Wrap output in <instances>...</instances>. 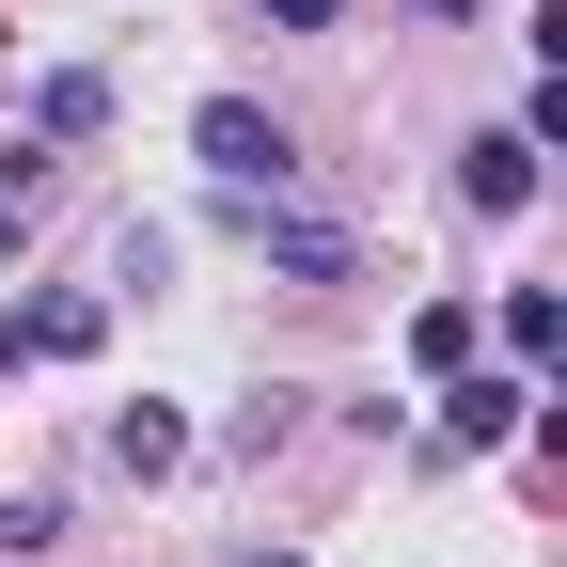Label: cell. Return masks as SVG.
<instances>
[{
    "instance_id": "3",
    "label": "cell",
    "mask_w": 567,
    "mask_h": 567,
    "mask_svg": "<svg viewBox=\"0 0 567 567\" xmlns=\"http://www.w3.org/2000/svg\"><path fill=\"white\" fill-rule=\"evenodd\" d=\"M457 205H473V221L536 205V142H520V126H473V142H457Z\"/></svg>"
},
{
    "instance_id": "4",
    "label": "cell",
    "mask_w": 567,
    "mask_h": 567,
    "mask_svg": "<svg viewBox=\"0 0 567 567\" xmlns=\"http://www.w3.org/2000/svg\"><path fill=\"white\" fill-rule=\"evenodd\" d=\"M95 331H111V300H17L0 316V363H95Z\"/></svg>"
},
{
    "instance_id": "9",
    "label": "cell",
    "mask_w": 567,
    "mask_h": 567,
    "mask_svg": "<svg viewBox=\"0 0 567 567\" xmlns=\"http://www.w3.org/2000/svg\"><path fill=\"white\" fill-rule=\"evenodd\" d=\"M488 331H505V347H520V379H536V363H551V347H567V300H536V284H520V300H505V316H488Z\"/></svg>"
},
{
    "instance_id": "12",
    "label": "cell",
    "mask_w": 567,
    "mask_h": 567,
    "mask_svg": "<svg viewBox=\"0 0 567 567\" xmlns=\"http://www.w3.org/2000/svg\"><path fill=\"white\" fill-rule=\"evenodd\" d=\"M268 32H331V0H268Z\"/></svg>"
},
{
    "instance_id": "2",
    "label": "cell",
    "mask_w": 567,
    "mask_h": 567,
    "mask_svg": "<svg viewBox=\"0 0 567 567\" xmlns=\"http://www.w3.org/2000/svg\"><path fill=\"white\" fill-rule=\"evenodd\" d=\"M237 205H252V252H268L284 284H347V268H363L347 221H300V205H268V189H237Z\"/></svg>"
},
{
    "instance_id": "8",
    "label": "cell",
    "mask_w": 567,
    "mask_h": 567,
    "mask_svg": "<svg viewBox=\"0 0 567 567\" xmlns=\"http://www.w3.org/2000/svg\"><path fill=\"white\" fill-rule=\"evenodd\" d=\"M473 331H488L473 300H425V316H410V363H425V379H457V363H473Z\"/></svg>"
},
{
    "instance_id": "1",
    "label": "cell",
    "mask_w": 567,
    "mask_h": 567,
    "mask_svg": "<svg viewBox=\"0 0 567 567\" xmlns=\"http://www.w3.org/2000/svg\"><path fill=\"white\" fill-rule=\"evenodd\" d=\"M189 158L221 174V189H284V174H300V142H284L252 95H205V111H189Z\"/></svg>"
},
{
    "instance_id": "11",
    "label": "cell",
    "mask_w": 567,
    "mask_h": 567,
    "mask_svg": "<svg viewBox=\"0 0 567 567\" xmlns=\"http://www.w3.org/2000/svg\"><path fill=\"white\" fill-rule=\"evenodd\" d=\"M536 442H551V473H567V379H551V394H536Z\"/></svg>"
},
{
    "instance_id": "10",
    "label": "cell",
    "mask_w": 567,
    "mask_h": 567,
    "mask_svg": "<svg viewBox=\"0 0 567 567\" xmlns=\"http://www.w3.org/2000/svg\"><path fill=\"white\" fill-rule=\"evenodd\" d=\"M536 63H551V80H567V0H536Z\"/></svg>"
},
{
    "instance_id": "5",
    "label": "cell",
    "mask_w": 567,
    "mask_h": 567,
    "mask_svg": "<svg viewBox=\"0 0 567 567\" xmlns=\"http://www.w3.org/2000/svg\"><path fill=\"white\" fill-rule=\"evenodd\" d=\"M520 410H536V379H457V394H442V442L488 457V442H520Z\"/></svg>"
},
{
    "instance_id": "7",
    "label": "cell",
    "mask_w": 567,
    "mask_h": 567,
    "mask_svg": "<svg viewBox=\"0 0 567 567\" xmlns=\"http://www.w3.org/2000/svg\"><path fill=\"white\" fill-rule=\"evenodd\" d=\"M111 126V80H95V63H63V80L32 95V142H95Z\"/></svg>"
},
{
    "instance_id": "13",
    "label": "cell",
    "mask_w": 567,
    "mask_h": 567,
    "mask_svg": "<svg viewBox=\"0 0 567 567\" xmlns=\"http://www.w3.org/2000/svg\"><path fill=\"white\" fill-rule=\"evenodd\" d=\"M237 567H284V551H237Z\"/></svg>"
},
{
    "instance_id": "6",
    "label": "cell",
    "mask_w": 567,
    "mask_h": 567,
    "mask_svg": "<svg viewBox=\"0 0 567 567\" xmlns=\"http://www.w3.org/2000/svg\"><path fill=\"white\" fill-rule=\"evenodd\" d=\"M111 473H142V488H158V473H189V425H174L158 394H142V410L111 425Z\"/></svg>"
}]
</instances>
